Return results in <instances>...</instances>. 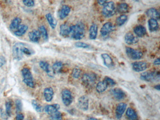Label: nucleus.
Masks as SVG:
<instances>
[{"instance_id": "obj_14", "label": "nucleus", "mask_w": 160, "mask_h": 120, "mask_svg": "<svg viewBox=\"0 0 160 120\" xmlns=\"http://www.w3.org/2000/svg\"><path fill=\"white\" fill-rule=\"evenodd\" d=\"M39 65L40 66V68L47 73L48 75L50 76V77H53L55 72H54L52 68L51 69L49 64L47 61H41L39 63Z\"/></svg>"}, {"instance_id": "obj_15", "label": "nucleus", "mask_w": 160, "mask_h": 120, "mask_svg": "<svg viewBox=\"0 0 160 120\" xmlns=\"http://www.w3.org/2000/svg\"><path fill=\"white\" fill-rule=\"evenodd\" d=\"M125 41L128 45H133L138 42L139 39L131 32H128L125 35Z\"/></svg>"}, {"instance_id": "obj_47", "label": "nucleus", "mask_w": 160, "mask_h": 120, "mask_svg": "<svg viewBox=\"0 0 160 120\" xmlns=\"http://www.w3.org/2000/svg\"><path fill=\"white\" fill-rule=\"evenodd\" d=\"M160 64V58H157V59H155L154 60V64L155 65H159Z\"/></svg>"}, {"instance_id": "obj_43", "label": "nucleus", "mask_w": 160, "mask_h": 120, "mask_svg": "<svg viewBox=\"0 0 160 120\" xmlns=\"http://www.w3.org/2000/svg\"><path fill=\"white\" fill-rule=\"evenodd\" d=\"M22 52L23 54H25L26 55H30L33 54V52L32 50L30 49L29 48L27 47V45H25L23 47Z\"/></svg>"}, {"instance_id": "obj_22", "label": "nucleus", "mask_w": 160, "mask_h": 120, "mask_svg": "<svg viewBox=\"0 0 160 120\" xmlns=\"http://www.w3.org/2000/svg\"><path fill=\"white\" fill-rule=\"evenodd\" d=\"M134 32L138 37H142L146 35L147 31L142 25H138L134 28Z\"/></svg>"}, {"instance_id": "obj_42", "label": "nucleus", "mask_w": 160, "mask_h": 120, "mask_svg": "<svg viewBox=\"0 0 160 120\" xmlns=\"http://www.w3.org/2000/svg\"><path fill=\"white\" fill-rule=\"evenodd\" d=\"M75 45L76 47H78V48H87L89 47V45L88 44L82 42H77L76 43Z\"/></svg>"}, {"instance_id": "obj_12", "label": "nucleus", "mask_w": 160, "mask_h": 120, "mask_svg": "<svg viewBox=\"0 0 160 120\" xmlns=\"http://www.w3.org/2000/svg\"><path fill=\"white\" fill-rule=\"evenodd\" d=\"M127 105L125 103H120L117 107L115 109V115L118 119L121 118L122 115L126 110Z\"/></svg>"}, {"instance_id": "obj_40", "label": "nucleus", "mask_w": 160, "mask_h": 120, "mask_svg": "<svg viewBox=\"0 0 160 120\" xmlns=\"http://www.w3.org/2000/svg\"><path fill=\"white\" fill-rule=\"evenodd\" d=\"M104 80L106 82L108 86H113L115 85V82L114 80L112 79L111 78L108 77H106L104 78Z\"/></svg>"}, {"instance_id": "obj_35", "label": "nucleus", "mask_w": 160, "mask_h": 120, "mask_svg": "<svg viewBox=\"0 0 160 120\" xmlns=\"http://www.w3.org/2000/svg\"><path fill=\"white\" fill-rule=\"evenodd\" d=\"M81 73V71L79 68L78 67H75L72 71V77L75 79H78L80 77Z\"/></svg>"}, {"instance_id": "obj_11", "label": "nucleus", "mask_w": 160, "mask_h": 120, "mask_svg": "<svg viewBox=\"0 0 160 120\" xmlns=\"http://www.w3.org/2000/svg\"><path fill=\"white\" fill-rule=\"evenodd\" d=\"M147 64L145 61H136L132 64V68L135 72H139L143 71L147 69Z\"/></svg>"}, {"instance_id": "obj_41", "label": "nucleus", "mask_w": 160, "mask_h": 120, "mask_svg": "<svg viewBox=\"0 0 160 120\" xmlns=\"http://www.w3.org/2000/svg\"><path fill=\"white\" fill-rule=\"evenodd\" d=\"M23 3L25 6L32 7L34 5V0H22Z\"/></svg>"}, {"instance_id": "obj_31", "label": "nucleus", "mask_w": 160, "mask_h": 120, "mask_svg": "<svg viewBox=\"0 0 160 120\" xmlns=\"http://www.w3.org/2000/svg\"><path fill=\"white\" fill-rule=\"evenodd\" d=\"M118 13L120 14H125L127 13L129 11V6L126 3H122L118 6L117 8Z\"/></svg>"}, {"instance_id": "obj_7", "label": "nucleus", "mask_w": 160, "mask_h": 120, "mask_svg": "<svg viewBox=\"0 0 160 120\" xmlns=\"http://www.w3.org/2000/svg\"><path fill=\"white\" fill-rule=\"evenodd\" d=\"M62 99L64 105L68 107L73 101L72 92L68 89H64L62 92Z\"/></svg>"}, {"instance_id": "obj_33", "label": "nucleus", "mask_w": 160, "mask_h": 120, "mask_svg": "<svg viewBox=\"0 0 160 120\" xmlns=\"http://www.w3.org/2000/svg\"><path fill=\"white\" fill-rule=\"evenodd\" d=\"M38 31L40 33V36L42 37L44 40H48V33H47V30L46 29L45 26H40L39 27Z\"/></svg>"}, {"instance_id": "obj_25", "label": "nucleus", "mask_w": 160, "mask_h": 120, "mask_svg": "<svg viewBox=\"0 0 160 120\" xmlns=\"http://www.w3.org/2000/svg\"><path fill=\"white\" fill-rule=\"evenodd\" d=\"M108 85L103 80L97 83L96 86V90L98 93H102L106 91V89L108 88Z\"/></svg>"}, {"instance_id": "obj_36", "label": "nucleus", "mask_w": 160, "mask_h": 120, "mask_svg": "<svg viewBox=\"0 0 160 120\" xmlns=\"http://www.w3.org/2000/svg\"><path fill=\"white\" fill-rule=\"evenodd\" d=\"M32 105L34 109L38 113H40L42 111V107L37 102L36 100H32Z\"/></svg>"}, {"instance_id": "obj_37", "label": "nucleus", "mask_w": 160, "mask_h": 120, "mask_svg": "<svg viewBox=\"0 0 160 120\" xmlns=\"http://www.w3.org/2000/svg\"><path fill=\"white\" fill-rule=\"evenodd\" d=\"M50 119V120H62V114L58 111L57 112L51 114Z\"/></svg>"}, {"instance_id": "obj_49", "label": "nucleus", "mask_w": 160, "mask_h": 120, "mask_svg": "<svg viewBox=\"0 0 160 120\" xmlns=\"http://www.w3.org/2000/svg\"><path fill=\"white\" fill-rule=\"evenodd\" d=\"M88 120H99L98 119H96V118L94 117H89Z\"/></svg>"}, {"instance_id": "obj_19", "label": "nucleus", "mask_w": 160, "mask_h": 120, "mask_svg": "<svg viewBox=\"0 0 160 120\" xmlns=\"http://www.w3.org/2000/svg\"><path fill=\"white\" fill-rule=\"evenodd\" d=\"M30 40L34 43L39 42L41 38L40 33L39 31L33 30L30 32L28 34Z\"/></svg>"}, {"instance_id": "obj_1", "label": "nucleus", "mask_w": 160, "mask_h": 120, "mask_svg": "<svg viewBox=\"0 0 160 120\" xmlns=\"http://www.w3.org/2000/svg\"><path fill=\"white\" fill-rule=\"evenodd\" d=\"M85 29L84 24L79 23L76 25L70 26L69 36L75 40H80L85 35Z\"/></svg>"}, {"instance_id": "obj_4", "label": "nucleus", "mask_w": 160, "mask_h": 120, "mask_svg": "<svg viewBox=\"0 0 160 120\" xmlns=\"http://www.w3.org/2000/svg\"><path fill=\"white\" fill-rule=\"evenodd\" d=\"M116 12L114 3L113 1H109L104 5L102 10V14L104 17L110 18L112 17Z\"/></svg>"}, {"instance_id": "obj_6", "label": "nucleus", "mask_w": 160, "mask_h": 120, "mask_svg": "<svg viewBox=\"0 0 160 120\" xmlns=\"http://www.w3.org/2000/svg\"><path fill=\"white\" fill-rule=\"evenodd\" d=\"M25 45V44L23 43L18 42L14 45L12 48V53L13 57L15 60L20 61L22 59L23 56V47Z\"/></svg>"}, {"instance_id": "obj_3", "label": "nucleus", "mask_w": 160, "mask_h": 120, "mask_svg": "<svg viewBox=\"0 0 160 120\" xmlns=\"http://www.w3.org/2000/svg\"><path fill=\"white\" fill-rule=\"evenodd\" d=\"M96 79V76L94 73H86L83 75L82 81L86 87L91 88L94 86Z\"/></svg>"}, {"instance_id": "obj_8", "label": "nucleus", "mask_w": 160, "mask_h": 120, "mask_svg": "<svg viewBox=\"0 0 160 120\" xmlns=\"http://www.w3.org/2000/svg\"><path fill=\"white\" fill-rule=\"evenodd\" d=\"M126 54L130 59L132 60H139L143 57V54L141 51L134 49L130 47H126Z\"/></svg>"}, {"instance_id": "obj_44", "label": "nucleus", "mask_w": 160, "mask_h": 120, "mask_svg": "<svg viewBox=\"0 0 160 120\" xmlns=\"http://www.w3.org/2000/svg\"><path fill=\"white\" fill-rule=\"evenodd\" d=\"M6 62V59L3 56H0V69L4 64Z\"/></svg>"}, {"instance_id": "obj_5", "label": "nucleus", "mask_w": 160, "mask_h": 120, "mask_svg": "<svg viewBox=\"0 0 160 120\" xmlns=\"http://www.w3.org/2000/svg\"><path fill=\"white\" fill-rule=\"evenodd\" d=\"M140 79L147 82L156 81L160 79V73L153 71L143 72L140 75Z\"/></svg>"}, {"instance_id": "obj_29", "label": "nucleus", "mask_w": 160, "mask_h": 120, "mask_svg": "<svg viewBox=\"0 0 160 120\" xmlns=\"http://www.w3.org/2000/svg\"><path fill=\"white\" fill-rule=\"evenodd\" d=\"M69 28L70 26H69L66 24H62L60 28V34L62 36L64 37L69 36Z\"/></svg>"}, {"instance_id": "obj_45", "label": "nucleus", "mask_w": 160, "mask_h": 120, "mask_svg": "<svg viewBox=\"0 0 160 120\" xmlns=\"http://www.w3.org/2000/svg\"><path fill=\"white\" fill-rule=\"evenodd\" d=\"M24 119V116L22 114H18L16 116L15 120H23Z\"/></svg>"}, {"instance_id": "obj_38", "label": "nucleus", "mask_w": 160, "mask_h": 120, "mask_svg": "<svg viewBox=\"0 0 160 120\" xmlns=\"http://www.w3.org/2000/svg\"><path fill=\"white\" fill-rule=\"evenodd\" d=\"M11 107L12 104L10 101L6 102L5 104V108H6V114L8 116L10 117L11 115Z\"/></svg>"}, {"instance_id": "obj_17", "label": "nucleus", "mask_w": 160, "mask_h": 120, "mask_svg": "<svg viewBox=\"0 0 160 120\" xmlns=\"http://www.w3.org/2000/svg\"><path fill=\"white\" fill-rule=\"evenodd\" d=\"M43 94L46 101L50 102L53 100L54 92L52 88L47 87L44 90Z\"/></svg>"}, {"instance_id": "obj_18", "label": "nucleus", "mask_w": 160, "mask_h": 120, "mask_svg": "<svg viewBox=\"0 0 160 120\" xmlns=\"http://www.w3.org/2000/svg\"><path fill=\"white\" fill-rule=\"evenodd\" d=\"M104 64L108 68H111L114 66V63L112 58L107 54L104 53L101 55Z\"/></svg>"}, {"instance_id": "obj_48", "label": "nucleus", "mask_w": 160, "mask_h": 120, "mask_svg": "<svg viewBox=\"0 0 160 120\" xmlns=\"http://www.w3.org/2000/svg\"><path fill=\"white\" fill-rule=\"evenodd\" d=\"M154 89L157 90L158 91H160V85H156L154 86Z\"/></svg>"}, {"instance_id": "obj_9", "label": "nucleus", "mask_w": 160, "mask_h": 120, "mask_svg": "<svg viewBox=\"0 0 160 120\" xmlns=\"http://www.w3.org/2000/svg\"><path fill=\"white\" fill-rule=\"evenodd\" d=\"M115 30V26L112 23L107 22L103 25L101 30V33L103 37L107 36Z\"/></svg>"}, {"instance_id": "obj_20", "label": "nucleus", "mask_w": 160, "mask_h": 120, "mask_svg": "<svg viewBox=\"0 0 160 120\" xmlns=\"http://www.w3.org/2000/svg\"><path fill=\"white\" fill-rule=\"evenodd\" d=\"M71 12V8L68 5H63L59 12V17L61 19H64L69 15Z\"/></svg>"}, {"instance_id": "obj_26", "label": "nucleus", "mask_w": 160, "mask_h": 120, "mask_svg": "<svg viewBox=\"0 0 160 120\" xmlns=\"http://www.w3.org/2000/svg\"><path fill=\"white\" fill-rule=\"evenodd\" d=\"M21 19L19 18H16L12 20L10 25V28L11 30L16 31L18 29L21 25Z\"/></svg>"}, {"instance_id": "obj_28", "label": "nucleus", "mask_w": 160, "mask_h": 120, "mask_svg": "<svg viewBox=\"0 0 160 120\" xmlns=\"http://www.w3.org/2000/svg\"><path fill=\"white\" fill-rule=\"evenodd\" d=\"M126 115L129 120H138V115L132 108H128L126 112Z\"/></svg>"}, {"instance_id": "obj_23", "label": "nucleus", "mask_w": 160, "mask_h": 120, "mask_svg": "<svg viewBox=\"0 0 160 120\" xmlns=\"http://www.w3.org/2000/svg\"><path fill=\"white\" fill-rule=\"evenodd\" d=\"M148 27L151 32L156 31L159 28V24L157 20L153 18H150L148 20Z\"/></svg>"}, {"instance_id": "obj_21", "label": "nucleus", "mask_w": 160, "mask_h": 120, "mask_svg": "<svg viewBox=\"0 0 160 120\" xmlns=\"http://www.w3.org/2000/svg\"><path fill=\"white\" fill-rule=\"evenodd\" d=\"M146 14L147 15L148 17H149L151 18H153L155 19L156 20H159L160 18V15L158 11L156 9L154 8H150L148 9L147 12Z\"/></svg>"}, {"instance_id": "obj_27", "label": "nucleus", "mask_w": 160, "mask_h": 120, "mask_svg": "<svg viewBox=\"0 0 160 120\" xmlns=\"http://www.w3.org/2000/svg\"><path fill=\"white\" fill-rule=\"evenodd\" d=\"M28 29V27L26 25H21L18 28V29L15 31V35L18 37L24 35V34L26 33Z\"/></svg>"}, {"instance_id": "obj_16", "label": "nucleus", "mask_w": 160, "mask_h": 120, "mask_svg": "<svg viewBox=\"0 0 160 120\" xmlns=\"http://www.w3.org/2000/svg\"><path fill=\"white\" fill-rule=\"evenodd\" d=\"M60 108V106L59 104H54L52 105H48L46 106L44 108V110L47 114L51 115L58 111Z\"/></svg>"}, {"instance_id": "obj_39", "label": "nucleus", "mask_w": 160, "mask_h": 120, "mask_svg": "<svg viewBox=\"0 0 160 120\" xmlns=\"http://www.w3.org/2000/svg\"><path fill=\"white\" fill-rule=\"evenodd\" d=\"M16 109L17 113L21 112L22 110L23 104L21 100H17L15 101Z\"/></svg>"}, {"instance_id": "obj_32", "label": "nucleus", "mask_w": 160, "mask_h": 120, "mask_svg": "<svg viewBox=\"0 0 160 120\" xmlns=\"http://www.w3.org/2000/svg\"><path fill=\"white\" fill-rule=\"evenodd\" d=\"M128 19V17L125 15H122L118 17L116 19V24L118 26H122L125 23Z\"/></svg>"}, {"instance_id": "obj_24", "label": "nucleus", "mask_w": 160, "mask_h": 120, "mask_svg": "<svg viewBox=\"0 0 160 120\" xmlns=\"http://www.w3.org/2000/svg\"><path fill=\"white\" fill-rule=\"evenodd\" d=\"M98 34V26L96 24L91 25L89 30V38L91 40H95Z\"/></svg>"}, {"instance_id": "obj_30", "label": "nucleus", "mask_w": 160, "mask_h": 120, "mask_svg": "<svg viewBox=\"0 0 160 120\" xmlns=\"http://www.w3.org/2000/svg\"><path fill=\"white\" fill-rule=\"evenodd\" d=\"M46 18L50 27L53 29H54L57 25V22L55 19V18L53 17V16L50 13H48L47 14H46Z\"/></svg>"}, {"instance_id": "obj_2", "label": "nucleus", "mask_w": 160, "mask_h": 120, "mask_svg": "<svg viewBox=\"0 0 160 120\" xmlns=\"http://www.w3.org/2000/svg\"><path fill=\"white\" fill-rule=\"evenodd\" d=\"M21 72L23 78V82L27 86L32 88H33L35 86V85H34L33 77L30 70L28 68H23Z\"/></svg>"}, {"instance_id": "obj_13", "label": "nucleus", "mask_w": 160, "mask_h": 120, "mask_svg": "<svg viewBox=\"0 0 160 120\" xmlns=\"http://www.w3.org/2000/svg\"><path fill=\"white\" fill-rule=\"evenodd\" d=\"M111 93L113 97L117 100H122L126 96L125 92L118 88H115L111 90Z\"/></svg>"}, {"instance_id": "obj_34", "label": "nucleus", "mask_w": 160, "mask_h": 120, "mask_svg": "<svg viewBox=\"0 0 160 120\" xmlns=\"http://www.w3.org/2000/svg\"><path fill=\"white\" fill-rule=\"evenodd\" d=\"M63 67V64L61 61H57L53 65V69L54 72L55 73H59L61 72Z\"/></svg>"}, {"instance_id": "obj_10", "label": "nucleus", "mask_w": 160, "mask_h": 120, "mask_svg": "<svg viewBox=\"0 0 160 120\" xmlns=\"http://www.w3.org/2000/svg\"><path fill=\"white\" fill-rule=\"evenodd\" d=\"M79 108L82 110L87 111L89 108V99L86 95L82 96L79 98L78 101Z\"/></svg>"}, {"instance_id": "obj_46", "label": "nucleus", "mask_w": 160, "mask_h": 120, "mask_svg": "<svg viewBox=\"0 0 160 120\" xmlns=\"http://www.w3.org/2000/svg\"><path fill=\"white\" fill-rule=\"evenodd\" d=\"M108 1V0H97V2L99 5H104L107 3Z\"/></svg>"}]
</instances>
